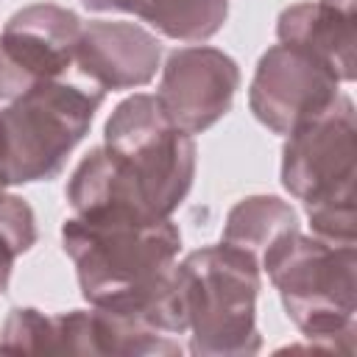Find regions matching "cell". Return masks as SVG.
Returning a JSON list of instances; mask_svg holds the SVG:
<instances>
[{
    "label": "cell",
    "mask_w": 357,
    "mask_h": 357,
    "mask_svg": "<svg viewBox=\"0 0 357 357\" xmlns=\"http://www.w3.org/2000/svg\"><path fill=\"white\" fill-rule=\"evenodd\" d=\"M64 254L92 307L128 315L162 335H187V307L176 276L181 231L170 218L126 206L73 212L61 223Z\"/></svg>",
    "instance_id": "6da1fadb"
},
{
    "label": "cell",
    "mask_w": 357,
    "mask_h": 357,
    "mask_svg": "<svg viewBox=\"0 0 357 357\" xmlns=\"http://www.w3.org/2000/svg\"><path fill=\"white\" fill-rule=\"evenodd\" d=\"M296 329L324 351H354V245H332L293 229L259 259Z\"/></svg>",
    "instance_id": "7a4b0ae2"
},
{
    "label": "cell",
    "mask_w": 357,
    "mask_h": 357,
    "mask_svg": "<svg viewBox=\"0 0 357 357\" xmlns=\"http://www.w3.org/2000/svg\"><path fill=\"white\" fill-rule=\"evenodd\" d=\"M187 307L190 351L198 357H243L262 349L257 329L259 262L226 243L190 251L176 262Z\"/></svg>",
    "instance_id": "3957f363"
},
{
    "label": "cell",
    "mask_w": 357,
    "mask_h": 357,
    "mask_svg": "<svg viewBox=\"0 0 357 357\" xmlns=\"http://www.w3.org/2000/svg\"><path fill=\"white\" fill-rule=\"evenodd\" d=\"M103 89L64 78L42 84L0 109V176L6 187L56 178L89 134Z\"/></svg>",
    "instance_id": "277c9868"
},
{
    "label": "cell",
    "mask_w": 357,
    "mask_h": 357,
    "mask_svg": "<svg viewBox=\"0 0 357 357\" xmlns=\"http://www.w3.org/2000/svg\"><path fill=\"white\" fill-rule=\"evenodd\" d=\"M103 148L134 176L156 218H170L181 206L195 178L198 151L192 137L167 120L156 95L134 92L120 100L103 126Z\"/></svg>",
    "instance_id": "5b68a950"
},
{
    "label": "cell",
    "mask_w": 357,
    "mask_h": 357,
    "mask_svg": "<svg viewBox=\"0 0 357 357\" xmlns=\"http://www.w3.org/2000/svg\"><path fill=\"white\" fill-rule=\"evenodd\" d=\"M357 178V123L346 92L312 120L296 126L282 148V187L304 206L354 198Z\"/></svg>",
    "instance_id": "8992f818"
},
{
    "label": "cell",
    "mask_w": 357,
    "mask_h": 357,
    "mask_svg": "<svg viewBox=\"0 0 357 357\" xmlns=\"http://www.w3.org/2000/svg\"><path fill=\"white\" fill-rule=\"evenodd\" d=\"M81 28V17L56 3L14 11L0 33V100L59 81L75 64Z\"/></svg>",
    "instance_id": "52a82bcc"
},
{
    "label": "cell",
    "mask_w": 357,
    "mask_h": 357,
    "mask_svg": "<svg viewBox=\"0 0 357 357\" xmlns=\"http://www.w3.org/2000/svg\"><path fill=\"white\" fill-rule=\"evenodd\" d=\"M340 95V78L312 53L296 45L268 47L248 86L254 117L273 134L287 137L296 126L326 112Z\"/></svg>",
    "instance_id": "ba28073f"
},
{
    "label": "cell",
    "mask_w": 357,
    "mask_h": 357,
    "mask_svg": "<svg viewBox=\"0 0 357 357\" xmlns=\"http://www.w3.org/2000/svg\"><path fill=\"white\" fill-rule=\"evenodd\" d=\"M240 89L237 61L209 45L178 47L167 56L156 89L167 120L195 137L231 112Z\"/></svg>",
    "instance_id": "9c48e42d"
},
{
    "label": "cell",
    "mask_w": 357,
    "mask_h": 357,
    "mask_svg": "<svg viewBox=\"0 0 357 357\" xmlns=\"http://www.w3.org/2000/svg\"><path fill=\"white\" fill-rule=\"evenodd\" d=\"M75 64L78 73L103 92L137 89L156 78L162 42L137 22L89 20L81 28Z\"/></svg>",
    "instance_id": "30bf717a"
},
{
    "label": "cell",
    "mask_w": 357,
    "mask_h": 357,
    "mask_svg": "<svg viewBox=\"0 0 357 357\" xmlns=\"http://www.w3.org/2000/svg\"><path fill=\"white\" fill-rule=\"evenodd\" d=\"M276 36L321 59L340 84L354 81V11L321 0L296 3L279 14Z\"/></svg>",
    "instance_id": "8fae6325"
},
{
    "label": "cell",
    "mask_w": 357,
    "mask_h": 357,
    "mask_svg": "<svg viewBox=\"0 0 357 357\" xmlns=\"http://www.w3.org/2000/svg\"><path fill=\"white\" fill-rule=\"evenodd\" d=\"M293 229H298V215L287 201L279 195H248L229 209L220 243L240 248L259 262L262 254Z\"/></svg>",
    "instance_id": "7c38bea8"
},
{
    "label": "cell",
    "mask_w": 357,
    "mask_h": 357,
    "mask_svg": "<svg viewBox=\"0 0 357 357\" xmlns=\"http://www.w3.org/2000/svg\"><path fill=\"white\" fill-rule=\"evenodd\" d=\"M137 17L167 39L206 42L229 20V0H142Z\"/></svg>",
    "instance_id": "4fadbf2b"
},
{
    "label": "cell",
    "mask_w": 357,
    "mask_h": 357,
    "mask_svg": "<svg viewBox=\"0 0 357 357\" xmlns=\"http://www.w3.org/2000/svg\"><path fill=\"white\" fill-rule=\"evenodd\" d=\"M36 243V218L25 198L0 195V296L8 290L17 257L28 254Z\"/></svg>",
    "instance_id": "5bb4252c"
},
{
    "label": "cell",
    "mask_w": 357,
    "mask_h": 357,
    "mask_svg": "<svg viewBox=\"0 0 357 357\" xmlns=\"http://www.w3.org/2000/svg\"><path fill=\"white\" fill-rule=\"evenodd\" d=\"M310 218V229L315 237L332 245H354L357 243V204L354 198H332L321 204L304 206Z\"/></svg>",
    "instance_id": "9a60e30c"
},
{
    "label": "cell",
    "mask_w": 357,
    "mask_h": 357,
    "mask_svg": "<svg viewBox=\"0 0 357 357\" xmlns=\"http://www.w3.org/2000/svg\"><path fill=\"white\" fill-rule=\"evenodd\" d=\"M89 11H123V14H137L142 0H81Z\"/></svg>",
    "instance_id": "2e32d148"
},
{
    "label": "cell",
    "mask_w": 357,
    "mask_h": 357,
    "mask_svg": "<svg viewBox=\"0 0 357 357\" xmlns=\"http://www.w3.org/2000/svg\"><path fill=\"white\" fill-rule=\"evenodd\" d=\"M321 3H329V6H337V8H346V11H354V0H321Z\"/></svg>",
    "instance_id": "e0dca14e"
},
{
    "label": "cell",
    "mask_w": 357,
    "mask_h": 357,
    "mask_svg": "<svg viewBox=\"0 0 357 357\" xmlns=\"http://www.w3.org/2000/svg\"><path fill=\"white\" fill-rule=\"evenodd\" d=\"M0 178H3V176H0ZM3 184H6V181H3Z\"/></svg>",
    "instance_id": "ac0fdd59"
}]
</instances>
